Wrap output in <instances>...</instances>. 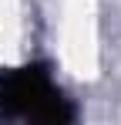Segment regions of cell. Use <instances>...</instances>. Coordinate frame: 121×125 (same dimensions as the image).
Wrapping results in <instances>:
<instances>
[{
    "mask_svg": "<svg viewBox=\"0 0 121 125\" xmlns=\"http://www.w3.org/2000/svg\"><path fill=\"white\" fill-rule=\"evenodd\" d=\"M0 118L67 122L74 118V108L51 81V74L34 64V68H14L0 74Z\"/></svg>",
    "mask_w": 121,
    "mask_h": 125,
    "instance_id": "obj_1",
    "label": "cell"
}]
</instances>
